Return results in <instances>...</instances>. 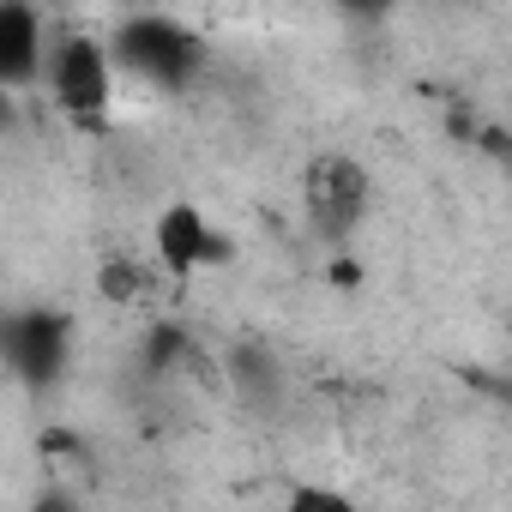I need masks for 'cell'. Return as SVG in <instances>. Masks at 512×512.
<instances>
[{
	"label": "cell",
	"mask_w": 512,
	"mask_h": 512,
	"mask_svg": "<svg viewBox=\"0 0 512 512\" xmlns=\"http://www.w3.org/2000/svg\"><path fill=\"white\" fill-rule=\"evenodd\" d=\"M115 49H121V61L133 73H145L157 85H181L193 73V61H199V43L175 19H127L121 37H115Z\"/></svg>",
	"instance_id": "obj_1"
},
{
	"label": "cell",
	"mask_w": 512,
	"mask_h": 512,
	"mask_svg": "<svg viewBox=\"0 0 512 512\" xmlns=\"http://www.w3.org/2000/svg\"><path fill=\"white\" fill-rule=\"evenodd\" d=\"M49 85H55V103L79 121H97L103 103H109V55L103 43L91 37H67L55 55H49Z\"/></svg>",
	"instance_id": "obj_2"
},
{
	"label": "cell",
	"mask_w": 512,
	"mask_h": 512,
	"mask_svg": "<svg viewBox=\"0 0 512 512\" xmlns=\"http://www.w3.org/2000/svg\"><path fill=\"white\" fill-rule=\"evenodd\" d=\"M362 205H368V175L350 157H338V151L314 157V169H308V211H314V223L332 241L350 235V223L362 217Z\"/></svg>",
	"instance_id": "obj_3"
},
{
	"label": "cell",
	"mask_w": 512,
	"mask_h": 512,
	"mask_svg": "<svg viewBox=\"0 0 512 512\" xmlns=\"http://www.w3.org/2000/svg\"><path fill=\"white\" fill-rule=\"evenodd\" d=\"M7 356H13V368L25 374V380H55L61 374V356H67V320L61 314H49V308H37V314H19L13 326H7Z\"/></svg>",
	"instance_id": "obj_4"
},
{
	"label": "cell",
	"mask_w": 512,
	"mask_h": 512,
	"mask_svg": "<svg viewBox=\"0 0 512 512\" xmlns=\"http://www.w3.org/2000/svg\"><path fill=\"white\" fill-rule=\"evenodd\" d=\"M157 253H163V266L175 272V278H193L199 266H211V260H223V235H211V223L193 211V205H175V211H163L157 217Z\"/></svg>",
	"instance_id": "obj_5"
},
{
	"label": "cell",
	"mask_w": 512,
	"mask_h": 512,
	"mask_svg": "<svg viewBox=\"0 0 512 512\" xmlns=\"http://www.w3.org/2000/svg\"><path fill=\"white\" fill-rule=\"evenodd\" d=\"M43 61V19L31 7H0V79L25 85Z\"/></svg>",
	"instance_id": "obj_6"
},
{
	"label": "cell",
	"mask_w": 512,
	"mask_h": 512,
	"mask_svg": "<svg viewBox=\"0 0 512 512\" xmlns=\"http://www.w3.org/2000/svg\"><path fill=\"white\" fill-rule=\"evenodd\" d=\"M103 290H109L115 302H133V296H151V278L133 272V266H109V272H103Z\"/></svg>",
	"instance_id": "obj_7"
},
{
	"label": "cell",
	"mask_w": 512,
	"mask_h": 512,
	"mask_svg": "<svg viewBox=\"0 0 512 512\" xmlns=\"http://www.w3.org/2000/svg\"><path fill=\"white\" fill-rule=\"evenodd\" d=\"M43 512H67V506H61V500H43Z\"/></svg>",
	"instance_id": "obj_8"
}]
</instances>
